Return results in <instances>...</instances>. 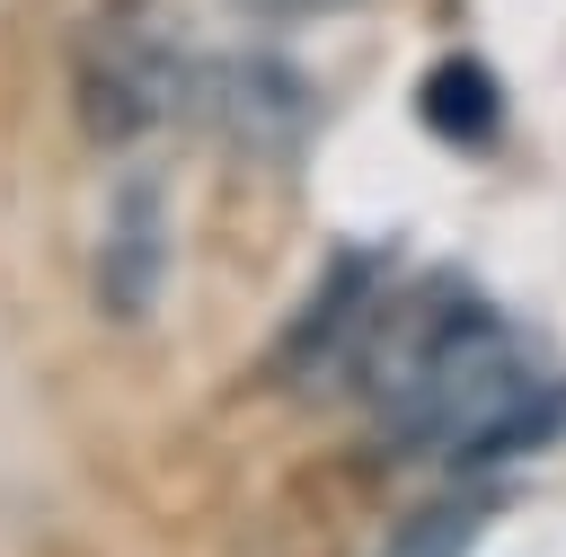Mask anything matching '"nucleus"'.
<instances>
[{"label": "nucleus", "instance_id": "f257e3e1", "mask_svg": "<svg viewBox=\"0 0 566 557\" xmlns=\"http://www.w3.org/2000/svg\"><path fill=\"white\" fill-rule=\"evenodd\" d=\"M354 389L371 398V424L398 460H495L504 442L539 433L548 380L522 345V327L478 301L469 283L433 274L416 292H380L371 336L354 354Z\"/></svg>", "mask_w": 566, "mask_h": 557}, {"label": "nucleus", "instance_id": "f03ea898", "mask_svg": "<svg viewBox=\"0 0 566 557\" xmlns=\"http://www.w3.org/2000/svg\"><path fill=\"white\" fill-rule=\"evenodd\" d=\"M195 71L203 62L159 0H97L71 35V115L97 150H133L186 115Z\"/></svg>", "mask_w": 566, "mask_h": 557}, {"label": "nucleus", "instance_id": "7ed1b4c3", "mask_svg": "<svg viewBox=\"0 0 566 557\" xmlns=\"http://www.w3.org/2000/svg\"><path fill=\"white\" fill-rule=\"evenodd\" d=\"M371 274H380L371 256H336V265H327L318 301H310V309L292 318V336H283V380H292V389L354 380V354H363L371 309H380V283H371Z\"/></svg>", "mask_w": 566, "mask_h": 557}, {"label": "nucleus", "instance_id": "20e7f679", "mask_svg": "<svg viewBox=\"0 0 566 557\" xmlns=\"http://www.w3.org/2000/svg\"><path fill=\"white\" fill-rule=\"evenodd\" d=\"M159 274H168V212H159V186H124L115 195V221H106V256H97V283H106V309L133 318L159 301Z\"/></svg>", "mask_w": 566, "mask_h": 557}, {"label": "nucleus", "instance_id": "39448f33", "mask_svg": "<svg viewBox=\"0 0 566 557\" xmlns=\"http://www.w3.org/2000/svg\"><path fill=\"white\" fill-rule=\"evenodd\" d=\"M195 88L230 97V133H239V141H283V150H292V133H301V115H310V97H301L292 80H274V62H221L212 80L195 71Z\"/></svg>", "mask_w": 566, "mask_h": 557}, {"label": "nucleus", "instance_id": "423d86ee", "mask_svg": "<svg viewBox=\"0 0 566 557\" xmlns=\"http://www.w3.org/2000/svg\"><path fill=\"white\" fill-rule=\"evenodd\" d=\"M416 115H424L442 141L478 150V141H495L504 97H495V80H486L478 62H433V71H424V88H416Z\"/></svg>", "mask_w": 566, "mask_h": 557}, {"label": "nucleus", "instance_id": "0eeeda50", "mask_svg": "<svg viewBox=\"0 0 566 557\" xmlns=\"http://www.w3.org/2000/svg\"><path fill=\"white\" fill-rule=\"evenodd\" d=\"M478 522H486V504H433V513H416V522L389 539V557H460Z\"/></svg>", "mask_w": 566, "mask_h": 557}, {"label": "nucleus", "instance_id": "6e6552de", "mask_svg": "<svg viewBox=\"0 0 566 557\" xmlns=\"http://www.w3.org/2000/svg\"><path fill=\"white\" fill-rule=\"evenodd\" d=\"M239 9H256V18H327V9H354V0H239Z\"/></svg>", "mask_w": 566, "mask_h": 557}]
</instances>
